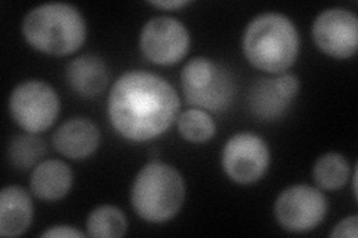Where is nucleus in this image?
Returning a JSON list of instances; mask_svg holds the SVG:
<instances>
[{
    "label": "nucleus",
    "mask_w": 358,
    "mask_h": 238,
    "mask_svg": "<svg viewBox=\"0 0 358 238\" xmlns=\"http://www.w3.org/2000/svg\"><path fill=\"white\" fill-rule=\"evenodd\" d=\"M8 107L21 130L41 134L51 128L59 118L60 98L50 84L29 79L13 89Z\"/></svg>",
    "instance_id": "423d86ee"
},
{
    "label": "nucleus",
    "mask_w": 358,
    "mask_h": 238,
    "mask_svg": "<svg viewBox=\"0 0 358 238\" xmlns=\"http://www.w3.org/2000/svg\"><path fill=\"white\" fill-rule=\"evenodd\" d=\"M55 151L71 160H85L100 144V131L88 118H72L63 122L52 135Z\"/></svg>",
    "instance_id": "9b49d317"
},
{
    "label": "nucleus",
    "mask_w": 358,
    "mask_h": 238,
    "mask_svg": "<svg viewBox=\"0 0 358 238\" xmlns=\"http://www.w3.org/2000/svg\"><path fill=\"white\" fill-rule=\"evenodd\" d=\"M47 152V144L38 134H18L8 144L9 163L17 170L27 172L36 167Z\"/></svg>",
    "instance_id": "a211bd4d"
},
{
    "label": "nucleus",
    "mask_w": 358,
    "mask_h": 238,
    "mask_svg": "<svg viewBox=\"0 0 358 238\" xmlns=\"http://www.w3.org/2000/svg\"><path fill=\"white\" fill-rule=\"evenodd\" d=\"M242 48L246 60L255 69L267 73H285L300 51L299 31L287 15L264 13L246 26Z\"/></svg>",
    "instance_id": "f03ea898"
},
{
    "label": "nucleus",
    "mask_w": 358,
    "mask_h": 238,
    "mask_svg": "<svg viewBox=\"0 0 358 238\" xmlns=\"http://www.w3.org/2000/svg\"><path fill=\"white\" fill-rule=\"evenodd\" d=\"M312 176L320 189L338 191L350 180V161L339 152H327L317 160Z\"/></svg>",
    "instance_id": "dca6fc26"
},
{
    "label": "nucleus",
    "mask_w": 358,
    "mask_h": 238,
    "mask_svg": "<svg viewBox=\"0 0 358 238\" xmlns=\"http://www.w3.org/2000/svg\"><path fill=\"white\" fill-rule=\"evenodd\" d=\"M248 101L254 117L262 121H276L285 115L294 100L282 91L276 77H263L252 85Z\"/></svg>",
    "instance_id": "2eb2a0df"
},
{
    "label": "nucleus",
    "mask_w": 358,
    "mask_h": 238,
    "mask_svg": "<svg viewBox=\"0 0 358 238\" xmlns=\"http://www.w3.org/2000/svg\"><path fill=\"white\" fill-rule=\"evenodd\" d=\"M188 29L173 17H154L141 30L139 48L147 60L159 66H173L188 54Z\"/></svg>",
    "instance_id": "1a4fd4ad"
},
{
    "label": "nucleus",
    "mask_w": 358,
    "mask_h": 238,
    "mask_svg": "<svg viewBox=\"0 0 358 238\" xmlns=\"http://www.w3.org/2000/svg\"><path fill=\"white\" fill-rule=\"evenodd\" d=\"M150 5L159 8V9H164V10H176L188 6L189 0H155V2H148Z\"/></svg>",
    "instance_id": "4be33fe9"
},
{
    "label": "nucleus",
    "mask_w": 358,
    "mask_h": 238,
    "mask_svg": "<svg viewBox=\"0 0 358 238\" xmlns=\"http://www.w3.org/2000/svg\"><path fill=\"white\" fill-rule=\"evenodd\" d=\"M22 36L33 50L64 57L80 50L87 38V22L69 3H45L29 10L22 20Z\"/></svg>",
    "instance_id": "7ed1b4c3"
},
{
    "label": "nucleus",
    "mask_w": 358,
    "mask_h": 238,
    "mask_svg": "<svg viewBox=\"0 0 358 238\" xmlns=\"http://www.w3.org/2000/svg\"><path fill=\"white\" fill-rule=\"evenodd\" d=\"M73 186L72 168L60 160H47L33 168L30 189L42 201H59L69 194Z\"/></svg>",
    "instance_id": "4468645a"
},
{
    "label": "nucleus",
    "mask_w": 358,
    "mask_h": 238,
    "mask_svg": "<svg viewBox=\"0 0 358 238\" xmlns=\"http://www.w3.org/2000/svg\"><path fill=\"white\" fill-rule=\"evenodd\" d=\"M131 206L138 216L150 223L173 219L185 200V182L178 170L162 161L141 168L130 192Z\"/></svg>",
    "instance_id": "20e7f679"
},
{
    "label": "nucleus",
    "mask_w": 358,
    "mask_h": 238,
    "mask_svg": "<svg viewBox=\"0 0 358 238\" xmlns=\"http://www.w3.org/2000/svg\"><path fill=\"white\" fill-rule=\"evenodd\" d=\"M41 237L47 238V237H54V238H84L87 234L84 231L76 230L75 226L71 225H55L51 226L50 230H45Z\"/></svg>",
    "instance_id": "412c9836"
},
{
    "label": "nucleus",
    "mask_w": 358,
    "mask_h": 238,
    "mask_svg": "<svg viewBox=\"0 0 358 238\" xmlns=\"http://www.w3.org/2000/svg\"><path fill=\"white\" fill-rule=\"evenodd\" d=\"M221 165L234 184L252 185L264 177L271 165V151L266 140L252 133L231 135L222 147Z\"/></svg>",
    "instance_id": "0eeeda50"
},
{
    "label": "nucleus",
    "mask_w": 358,
    "mask_h": 238,
    "mask_svg": "<svg viewBox=\"0 0 358 238\" xmlns=\"http://www.w3.org/2000/svg\"><path fill=\"white\" fill-rule=\"evenodd\" d=\"M127 218L115 206H99L87 218V235L97 238H120L127 232Z\"/></svg>",
    "instance_id": "f3484780"
},
{
    "label": "nucleus",
    "mask_w": 358,
    "mask_h": 238,
    "mask_svg": "<svg viewBox=\"0 0 358 238\" xmlns=\"http://www.w3.org/2000/svg\"><path fill=\"white\" fill-rule=\"evenodd\" d=\"M329 202L320 188L293 185L284 189L275 201V218L289 232L315 230L326 218Z\"/></svg>",
    "instance_id": "6e6552de"
},
{
    "label": "nucleus",
    "mask_w": 358,
    "mask_h": 238,
    "mask_svg": "<svg viewBox=\"0 0 358 238\" xmlns=\"http://www.w3.org/2000/svg\"><path fill=\"white\" fill-rule=\"evenodd\" d=\"M66 82L78 96L85 98L97 97L102 94L108 87V66L99 55H80L67 64Z\"/></svg>",
    "instance_id": "f8f14e48"
},
{
    "label": "nucleus",
    "mask_w": 358,
    "mask_h": 238,
    "mask_svg": "<svg viewBox=\"0 0 358 238\" xmlns=\"http://www.w3.org/2000/svg\"><path fill=\"white\" fill-rule=\"evenodd\" d=\"M33 221V201L29 192L17 185H9L0 192V235L20 237Z\"/></svg>",
    "instance_id": "ddd939ff"
},
{
    "label": "nucleus",
    "mask_w": 358,
    "mask_h": 238,
    "mask_svg": "<svg viewBox=\"0 0 358 238\" xmlns=\"http://www.w3.org/2000/svg\"><path fill=\"white\" fill-rule=\"evenodd\" d=\"M357 235H358V216L357 214H352V216L342 219L330 232L331 238H334V237L336 238H357Z\"/></svg>",
    "instance_id": "aec40b11"
},
{
    "label": "nucleus",
    "mask_w": 358,
    "mask_h": 238,
    "mask_svg": "<svg viewBox=\"0 0 358 238\" xmlns=\"http://www.w3.org/2000/svg\"><path fill=\"white\" fill-rule=\"evenodd\" d=\"M181 88L189 106L208 113L229 110L236 96L231 72L206 57H196L182 67Z\"/></svg>",
    "instance_id": "39448f33"
},
{
    "label": "nucleus",
    "mask_w": 358,
    "mask_h": 238,
    "mask_svg": "<svg viewBox=\"0 0 358 238\" xmlns=\"http://www.w3.org/2000/svg\"><path fill=\"white\" fill-rule=\"evenodd\" d=\"M317 47L329 57L346 60L358 50V18L343 8H329L318 14L312 24Z\"/></svg>",
    "instance_id": "9d476101"
},
{
    "label": "nucleus",
    "mask_w": 358,
    "mask_h": 238,
    "mask_svg": "<svg viewBox=\"0 0 358 238\" xmlns=\"http://www.w3.org/2000/svg\"><path fill=\"white\" fill-rule=\"evenodd\" d=\"M178 131L189 143H205L217 133L215 121L201 109H188L178 117Z\"/></svg>",
    "instance_id": "6ab92c4d"
},
{
    "label": "nucleus",
    "mask_w": 358,
    "mask_h": 238,
    "mask_svg": "<svg viewBox=\"0 0 358 238\" xmlns=\"http://www.w3.org/2000/svg\"><path fill=\"white\" fill-rule=\"evenodd\" d=\"M181 100L164 77L143 70L121 75L108 98L110 126L129 142H150L169 130L179 117Z\"/></svg>",
    "instance_id": "f257e3e1"
}]
</instances>
